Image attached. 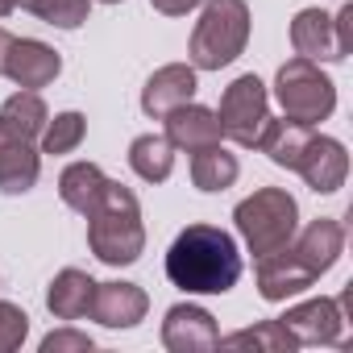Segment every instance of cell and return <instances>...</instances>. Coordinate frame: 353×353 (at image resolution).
Segmentation results:
<instances>
[{
    "label": "cell",
    "mask_w": 353,
    "mask_h": 353,
    "mask_svg": "<svg viewBox=\"0 0 353 353\" xmlns=\"http://www.w3.org/2000/svg\"><path fill=\"white\" fill-rule=\"evenodd\" d=\"M166 279L188 295H225L241 279V250L216 225H188L166 250Z\"/></svg>",
    "instance_id": "1"
},
{
    "label": "cell",
    "mask_w": 353,
    "mask_h": 353,
    "mask_svg": "<svg viewBox=\"0 0 353 353\" xmlns=\"http://www.w3.org/2000/svg\"><path fill=\"white\" fill-rule=\"evenodd\" d=\"M88 250L104 262V266H133L145 250V225H141V204L137 196L108 179L104 196L96 200V208L88 212Z\"/></svg>",
    "instance_id": "2"
},
{
    "label": "cell",
    "mask_w": 353,
    "mask_h": 353,
    "mask_svg": "<svg viewBox=\"0 0 353 353\" xmlns=\"http://www.w3.org/2000/svg\"><path fill=\"white\" fill-rule=\"evenodd\" d=\"M250 42V5L245 0H204V13L192 30L188 59L196 71H221L241 59Z\"/></svg>",
    "instance_id": "3"
},
{
    "label": "cell",
    "mask_w": 353,
    "mask_h": 353,
    "mask_svg": "<svg viewBox=\"0 0 353 353\" xmlns=\"http://www.w3.org/2000/svg\"><path fill=\"white\" fill-rule=\"evenodd\" d=\"M233 221H237L245 250L254 258H266V254L291 245V237L299 233V204L283 188H262L233 208Z\"/></svg>",
    "instance_id": "4"
},
{
    "label": "cell",
    "mask_w": 353,
    "mask_h": 353,
    "mask_svg": "<svg viewBox=\"0 0 353 353\" xmlns=\"http://www.w3.org/2000/svg\"><path fill=\"white\" fill-rule=\"evenodd\" d=\"M274 100H279L283 117H291L299 125H320L336 108V83L312 59H299L295 54L274 75Z\"/></svg>",
    "instance_id": "5"
},
{
    "label": "cell",
    "mask_w": 353,
    "mask_h": 353,
    "mask_svg": "<svg viewBox=\"0 0 353 353\" xmlns=\"http://www.w3.org/2000/svg\"><path fill=\"white\" fill-rule=\"evenodd\" d=\"M221 137H233L237 145L245 150H258V137L270 121V96H266V83L258 75H237L225 96H221Z\"/></svg>",
    "instance_id": "6"
},
{
    "label": "cell",
    "mask_w": 353,
    "mask_h": 353,
    "mask_svg": "<svg viewBox=\"0 0 353 353\" xmlns=\"http://www.w3.org/2000/svg\"><path fill=\"white\" fill-rule=\"evenodd\" d=\"M216 341H221V328L212 312L200 303H174L162 320V345L170 353H208V349H221Z\"/></svg>",
    "instance_id": "7"
},
{
    "label": "cell",
    "mask_w": 353,
    "mask_h": 353,
    "mask_svg": "<svg viewBox=\"0 0 353 353\" xmlns=\"http://www.w3.org/2000/svg\"><path fill=\"white\" fill-rule=\"evenodd\" d=\"M63 71V54L38 38H13L9 46V59H5V75L26 88V92H38V88H50Z\"/></svg>",
    "instance_id": "8"
},
{
    "label": "cell",
    "mask_w": 353,
    "mask_h": 353,
    "mask_svg": "<svg viewBox=\"0 0 353 353\" xmlns=\"http://www.w3.org/2000/svg\"><path fill=\"white\" fill-rule=\"evenodd\" d=\"M287 324V332L299 341V345H336L341 332H345V316H341V299H307V303H295L279 316Z\"/></svg>",
    "instance_id": "9"
},
{
    "label": "cell",
    "mask_w": 353,
    "mask_h": 353,
    "mask_svg": "<svg viewBox=\"0 0 353 353\" xmlns=\"http://www.w3.org/2000/svg\"><path fill=\"white\" fill-rule=\"evenodd\" d=\"M295 170L303 174V183H307L312 192L332 196V192H341V188H345L349 154H345V145H341L336 137L312 133V141H307V150H303V158H299V166H295Z\"/></svg>",
    "instance_id": "10"
},
{
    "label": "cell",
    "mask_w": 353,
    "mask_h": 353,
    "mask_svg": "<svg viewBox=\"0 0 353 353\" xmlns=\"http://www.w3.org/2000/svg\"><path fill=\"white\" fill-rule=\"evenodd\" d=\"M42 174V150L38 141L13 133L0 125V192L5 196H26Z\"/></svg>",
    "instance_id": "11"
},
{
    "label": "cell",
    "mask_w": 353,
    "mask_h": 353,
    "mask_svg": "<svg viewBox=\"0 0 353 353\" xmlns=\"http://www.w3.org/2000/svg\"><path fill=\"white\" fill-rule=\"evenodd\" d=\"M312 283H316V274L295 258L291 245H283V250L258 258V295H262L266 303H287L291 295H303Z\"/></svg>",
    "instance_id": "12"
},
{
    "label": "cell",
    "mask_w": 353,
    "mask_h": 353,
    "mask_svg": "<svg viewBox=\"0 0 353 353\" xmlns=\"http://www.w3.org/2000/svg\"><path fill=\"white\" fill-rule=\"evenodd\" d=\"M196 88L200 83H196V67L192 63H166V67H158L145 79V88H141V112L154 117V121H162L170 108L188 104L196 96Z\"/></svg>",
    "instance_id": "13"
},
{
    "label": "cell",
    "mask_w": 353,
    "mask_h": 353,
    "mask_svg": "<svg viewBox=\"0 0 353 353\" xmlns=\"http://www.w3.org/2000/svg\"><path fill=\"white\" fill-rule=\"evenodd\" d=\"M291 250H295V258L320 279V274H328V270L336 266V258L345 254V229H341V221L320 216V221H312L303 233L291 237Z\"/></svg>",
    "instance_id": "14"
},
{
    "label": "cell",
    "mask_w": 353,
    "mask_h": 353,
    "mask_svg": "<svg viewBox=\"0 0 353 353\" xmlns=\"http://www.w3.org/2000/svg\"><path fill=\"white\" fill-rule=\"evenodd\" d=\"M162 121H166V141H170L174 150L196 154V150L221 141V121H216V112L204 108V104H196V100H188V104H179V108H170Z\"/></svg>",
    "instance_id": "15"
},
{
    "label": "cell",
    "mask_w": 353,
    "mask_h": 353,
    "mask_svg": "<svg viewBox=\"0 0 353 353\" xmlns=\"http://www.w3.org/2000/svg\"><path fill=\"white\" fill-rule=\"evenodd\" d=\"M150 295L137 283H96V299H92V316L104 328H133L137 320H145Z\"/></svg>",
    "instance_id": "16"
},
{
    "label": "cell",
    "mask_w": 353,
    "mask_h": 353,
    "mask_svg": "<svg viewBox=\"0 0 353 353\" xmlns=\"http://www.w3.org/2000/svg\"><path fill=\"white\" fill-rule=\"evenodd\" d=\"M291 46L299 59L312 63H345L336 50V34H332V17L324 9H299L291 21Z\"/></svg>",
    "instance_id": "17"
},
{
    "label": "cell",
    "mask_w": 353,
    "mask_h": 353,
    "mask_svg": "<svg viewBox=\"0 0 353 353\" xmlns=\"http://www.w3.org/2000/svg\"><path fill=\"white\" fill-rule=\"evenodd\" d=\"M92 299H96V279L75 270V266L59 270L50 279V287H46V307H50L54 320H83V316H92Z\"/></svg>",
    "instance_id": "18"
},
{
    "label": "cell",
    "mask_w": 353,
    "mask_h": 353,
    "mask_svg": "<svg viewBox=\"0 0 353 353\" xmlns=\"http://www.w3.org/2000/svg\"><path fill=\"white\" fill-rule=\"evenodd\" d=\"M307 141H312V125H299V121H291V117H283V121L270 117L266 129H262V137H258V150H262L274 166L295 170L299 158H303V150H307Z\"/></svg>",
    "instance_id": "19"
},
{
    "label": "cell",
    "mask_w": 353,
    "mask_h": 353,
    "mask_svg": "<svg viewBox=\"0 0 353 353\" xmlns=\"http://www.w3.org/2000/svg\"><path fill=\"white\" fill-rule=\"evenodd\" d=\"M104 183H108V174L96 166V162H71L63 174H59V196L71 212L88 216L96 208V200L104 196Z\"/></svg>",
    "instance_id": "20"
},
{
    "label": "cell",
    "mask_w": 353,
    "mask_h": 353,
    "mask_svg": "<svg viewBox=\"0 0 353 353\" xmlns=\"http://www.w3.org/2000/svg\"><path fill=\"white\" fill-rule=\"evenodd\" d=\"M129 166L145 183H166L174 170V145L166 141V133H141L129 145Z\"/></svg>",
    "instance_id": "21"
},
{
    "label": "cell",
    "mask_w": 353,
    "mask_h": 353,
    "mask_svg": "<svg viewBox=\"0 0 353 353\" xmlns=\"http://www.w3.org/2000/svg\"><path fill=\"white\" fill-rule=\"evenodd\" d=\"M237 174H241V162H237V154H229L221 141L192 154V183H196L200 192H225V188L237 183Z\"/></svg>",
    "instance_id": "22"
},
{
    "label": "cell",
    "mask_w": 353,
    "mask_h": 353,
    "mask_svg": "<svg viewBox=\"0 0 353 353\" xmlns=\"http://www.w3.org/2000/svg\"><path fill=\"white\" fill-rule=\"evenodd\" d=\"M46 121H50V112H46V104H42L38 92H26L21 88V92H13L5 104H0V125L13 129V133H21V137H30V141L42 137Z\"/></svg>",
    "instance_id": "23"
},
{
    "label": "cell",
    "mask_w": 353,
    "mask_h": 353,
    "mask_svg": "<svg viewBox=\"0 0 353 353\" xmlns=\"http://www.w3.org/2000/svg\"><path fill=\"white\" fill-rule=\"evenodd\" d=\"M216 345H225V349H254V353H291V349H299V341L287 332L283 320H262L254 328H241V332L221 336Z\"/></svg>",
    "instance_id": "24"
},
{
    "label": "cell",
    "mask_w": 353,
    "mask_h": 353,
    "mask_svg": "<svg viewBox=\"0 0 353 353\" xmlns=\"http://www.w3.org/2000/svg\"><path fill=\"white\" fill-rule=\"evenodd\" d=\"M83 137H88V117L71 108V112H59V117L46 121V129L38 137V150L42 154H71V150L83 145Z\"/></svg>",
    "instance_id": "25"
},
{
    "label": "cell",
    "mask_w": 353,
    "mask_h": 353,
    "mask_svg": "<svg viewBox=\"0 0 353 353\" xmlns=\"http://www.w3.org/2000/svg\"><path fill=\"white\" fill-rule=\"evenodd\" d=\"M17 5L54 30H79L92 13V0H17Z\"/></svg>",
    "instance_id": "26"
},
{
    "label": "cell",
    "mask_w": 353,
    "mask_h": 353,
    "mask_svg": "<svg viewBox=\"0 0 353 353\" xmlns=\"http://www.w3.org/2000/svg\"><path fill=\"white\" fill-rule=\"evenodd\" d=\"M26 336H30V316H26L17 303H5V299H0V353L21 349Z\"/></svg>",
    "instance_id": "27"
},
{
    "label": "cell",
    "mask_w": 353,
    "mask_h": 353,
    "mask_svg": "<svg viewBox=\"0 0 353 353\" xmlns=\"http://www.w3.org/2000/svg\"><path fill=\"white\" fill-rule=\"evenodd\" d=\"M42 353H92V336L75 332V328H59V332L42 336Z\"/></svg>",
    "instance_id": "28"
},
{
    "label": "cell",
    "mask_w": 353,
    "mask_h": 353,
    "mask_svg": "<svg viewBox=\"0 0 353 353\" xmlns=\"http://www.w3.org/2000/svg\"><path fill=\"white\" fill-rule=\"evenodd\" d=\"M332 34H336L341 59H349V50H353V5H341V13L332 17Z\"/></svg>",
    "instance_id": "29"
},
{
    "label": "cell",
    "mask_w": 353,
    "mask_h": 353,
    "mask_svg": "<svg viewBox=\"0 0 353 353\" xmlns=\"http://www.w3.org/2000/svg\"><path fill=\"white\" fill-rule=\"evenodd\" d=\"M150 5L162 13V17H188L192 9H200L204 0H150Z\"/></svg>",
    "instance_id": "30"
},
{
    "label": "cell",
    "mask_w": 353,
    "mask_h": 353,
    "mask_svg": "<svg viewBox=\"0 0 353 353\" xmlns=\"http://www.w3.org/2000/svg\"><path fill=\"white\" fill-rule=\"evenodd\" d=\"M9 46H13V34L0 26V75H5V59H9Z\"/></svg>",
    "instance_id": "31"
},
{
    "label": "cell",
    "mask_w": 353,
    "mask_h": 353,
    "mask_svg": "<svg viewBox=\"0 0 353 353\" xmlns=\"http://www.w3.org/2000/svg\"><path fill=\"white\" fill-rule=\"evenodd\" d=\"M13 9H17V0H0V17H9Z\"/></svg>",
    "instance_id": "32"
},
{
    "label": "cell",
    "mask_w": 353,
    "mask_h": 353,
    "mask_svg": "<svg viewBox=\"0 0 353 353\" xmlns=\"http://www.w3.org/2000/svg\"><path fill=\"white\" fill-rule=\"evenodd\" d=\"M100 5H121V0H100Z\"/></svg>",
    "instance_id": "33"
}]
</instances>
